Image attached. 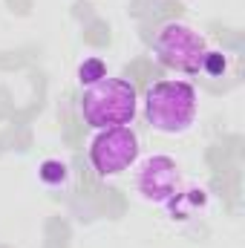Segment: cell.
Masks as SVG:
<instances>
[{"label":"cell","instance_id":"6da1fadb","mask_svg":"<svg viewBox=\"0 0 245 248\" xmlns=\"http://www.w3.org/2000/svg\"><path fill=\"white\" fill-rule=\"evenodd\" d=\"M199 110V98L193 84L187 81H156L153 87H147L144 93V119L150 122L153 130L176 136L184 133Z\"/></svg>","mask_w":245,"mask_h":248},{"label":"cell","instance_id":"7a4b0ae2","mask_svg":"<svg viewBox=\"0 0 245 248\" xmlns=\"http://www.w3.org/2000/svg\"><path fill=\"white\" fill-rule=\"evenodd\" d=\"M136 110H138V95L127 78H110L107 75L98 84L87 87L84 98H81L84 122L95 130L127 127L136 119Z\"/></svg>","mask_w":245,"mask_h":248},{"label":"cell","instance_id":"3957f363","mask_svg":"<svg viewBox=\"0 0 245 248\" xmlns=\"http://www.w3.org/2000/svg\"><path fill=\"white\" fill-rule=\"evenodd\" d=\"M205 52H208L205 38L182 20L162 23L156 38H153V55L159 58V63H165L168 69L184 72V75H199L202 72Z\"/></svg>","mask_w":245,"mask_h":248},{"label":"cell","instance_id":"277c9868","mask_svg":"<svg viewBox=\"0 0 245 248\" xmlns=\"http://www.w3.org/2000/svg\"><path fill=\"white\" fill-rule=\"evenodd\" d=\"M138 159V136L130 127H107L90 141V162L98 176H119Z\"/></svg>","mask_w":245,"mask_h":248},{"label":"cell","instance_id":"5b68a950","mask_svg":"<svg viewBox=\"0 0 245 248\" xmlns=\"http://www.w3.org/2000/svg\"><path fill=\"white\" fill-rule=\"evenodd\" d=\"M136 187L144 202L170 205L176 199V193L182 190V170H179L176 159H170V156L144 159L138 168V176H136Z\"/></svg>","mask_w":245,"mask_h":248},{"label":"cell","instance_id":"8992f818","mask_svg":"<svg viewBox=\"0 0 245 248\" xmlns=\"http://www.w3.org/2000/svg\"><path fill=\"white\" fill-rule=\"evenodd\" d=\"M205 202H208V196H205L202 187H187V190H179V193H176V199H173L168 208H170L173 219H190L193 211L202 208Z\"/></svg>","mask_w":245,"mask_h":248},{"label":"cell","instance_id":"52a82bcc","mask_svg":"<svg viewBox=\"0 0 245 248\" xmlns=\"http://www.w3.org/2000/svg\"><path fill=\"white\" fill-rule=\"evenodd\" d=\"M38 176H41V182H46V185L58 187L66 182V176H69V170H66V165H63L61 159H46V162H41V170H38Z\"/></svg>","mask_w":245,"mask_h":248},{"label":"cell","instance_id":"ba28073f","mask_svg":"<svg viewBox=\"0 0 245 248\" xmlns=\"http://www.w3.org/2000/svg\"><path fill=\"white\" fill-rule=\"evenodd\" d=\"M101 78H107V66L101 58H87V61L78 66V81H81V87H92V84H98Z\"/></svg>","mask_w":245,"mask_h":248},{"label":"cell","instance_id":"9c48e42d","mask_svg":"<svg viewBox=\"0 0 245 248\" xmlns=\"http://www.w3.org/2000/svg\"><path fill=\"white\" fill-rule=\"evenodd\" d=\"M225 66H228V61H225V55H222V52H214V49H208V52H205L202 72H208V75H222V72H225Z\"/></svg>","mask_w":245,"mask_h":248}]
</instances>
